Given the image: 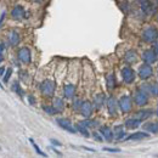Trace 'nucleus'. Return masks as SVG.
I'll return each mask as SVG.
<instances>
[{
  "label": "nucleus",
  "instance_id": "obj_1",
  "mask_svg": "<svg viewBox=\"0 0 158 158\" xmlns=\"http://www.w3.org/2000/svg\"><path fill=\"white\" fill-rule=\"evenodd\" d=\"M39 89H40V93L43 96L52 97L55 94V90H56V84L54 80H51V79H45V80L42 82Z\"/></svg>",
  "mask_w": 158,
  "mask_h": 158
},
{
  "label": "nucleus",
  "instance_id": "obj_2",
  "mask_svg": "<svg viewBox=\"0 0 158 158\" xmlns=\"http://www.w3.org/2000/svg\"><path fill=\"white\" fill-rule=\"evenodd\" d=\"M141 39L145 42V43H148V44H153L156 40H158V31L156 27H146L143 31H142V34H141Z\"/></svg>",
  "mask_w": 158,
  "mask_h": 158
},
{
  "label": "nucleus",
  "instance_id": "obj_3",
  "mask_svg": "<svg viewBox=\"0 0 158 158\" xmlns=\"http://www.w3.org/2000/svg\"><path fill=\"white\" fill-rule=\"evenodd\" d=\"M118 108L121 110L122 113H129L133 108V99L129 95H123L118 100Z\"/></svg>",
  "mask_w": 158,
  "mask_h": 158
},
{
  "label": "nucleus",
  "instance_id": "obj_4",
  "mask_svg": "<svg viewBox=\"0 0 158 158\" xmlns=\"http://www.w3.org/2000/svg\"><path fill=\"white\" fill-rule=\"evenodd\" d=\"M138 74L140 77V79H142V80H148V79L153 75V68H152V66L150 63L143 62V64H141L140 67H139Z\"/></svg>",
  "mask_w": 158,
  "mask_h": 158
},
{
  "label": "nucleus",
  "instance_id": "obj_5",
  "mask_svg": "<svg viewBox=\"0 0 158 158\" xmlns=\"http://www.w3.org/2000/svg\"><path fill=\"white\" fill-rule=\"evenodd\" d=\"M150 101V96L147 93H145V91L138 89L135 93H134V102L135 105H138V106L142 107V106H146V105Z\"/></svg>",
  "mask_w": 158,
  "mask_h": 158
},
{
  "label": "nucleus",
  "instance_id": "obj_6",
  "mask_svg": "<svg viewBox=\"0 0 158 158\" xmlns=\"http://www.w3.org/2000/svg\"><path fill=\"white\" fill-rule=\"evenodd\" d=\"M122 78L125 84H131V83H134L136 78V72L130 66H125V67L122 68Z\"/></svg>",
  "mask_w": 158,
  "mask_h": 158
},
{
  "label": "nucleus",
  "instance_id": "obj_7",
  "mask_svg": "<svg viewBox=\"0 0 158 158\" xmlns=\"http://www.w3.org/2000/svg\"><path fill=\"white\" fill-rule=\"evenodd\" d=\"M17 57H18L20 62H22L24 64L31 63V61H32V51H31V49L27 48V46L21 48L18 50V52H17Z\"/></svg>",
  "mask_w": 158,
  "mask_h": 158
},
{
  "label": "nucleus",
  "instance_id": "obj_8",
  "mask_svg": "<svg viewBox=\"0 0 158 158\" xmlns=\"http://www.w3.org/2000/svg\"><path fill=\"white\" fill-rule=\"evenodd\" d=\"M135 1L139 4L140 6V10L142 12H145V15L146 16H151L152 14H154L156 10L151 3V0H135Z\"/></svg>",
  "mask_w": 158,
  "mask_h": 158
},
{
  "label": "nucleus",
  "instance_id": "obj_9",
  "mask_svg": "<svg viewBox=\"0 0 158 158\" xmlns=\"http://www.w3.org/2000/svg\"><path fill=\"white\" fill-rule=\"evenodd\" d=\"M56 123H57V125H59L60 128H62L63 130L68 131V133H71V134H77V133H78L77 129H75V127L72 125L71 121L67 119V118H57V119H56Z\"/></svg>",
  "mask_w": 158,
  "mask_h": 158
},
{
  "label": "nucleus",
  "instance_id": "obj_10",
  "mask_svg": "<svg viewBox=\"0 0 158 158\" xmlns=\"http://www.w3.org/2000/svg\"><path fill=\"white\" fill-rule=\"evenodd\" d=\"M141 59L143 62H146V63H150V64H153L158 61V55L154 52L153 49H147V50H145L142 52V55H141Z\"/></svg>",
  "mask_w": 158,
  "mask_h": 158
},
{
  "label": "nucleus",
  "instance_id": "obj_11",
  "mask_svg": "<svg viewBox=\"0 0 158 158\" xmlns=\"http://www.w3.org/2000/svg\"><path fill=\"white\" fill-rule=\"evenodd\" d=\"M106 105H107V111L110 113V116L114 117L117 116V112H118V100L114 97V96H110L106 101Z\"/></svg>",
  "mask_w": 158,
  "mask_h": 158
},
{
  "label": "nucleus",
  "instance_id": "obj_12",
  "mask_svg": "<svg viewBox=\"0 0 158 158\" xmlns=\"http://www.w3.org/2000/svg\"><path fill=\"white\" fill-rule=\"evenodd\" d=\"M93 111H94V106L90 101H83L82 102V106H80L79 112H80V114L84 118H90L91 114H93Z\"/></svg>",
  "mask_w": 158,
  "mask_h": 158
},
{
  "label": "nucleus",
  "instance_id": "obj_13",
  "mask_svg": "<svg viewBox=\"0 0 158 158\" xmlns=\"http://www.w3.org/2000/svg\"><path fill=\"white\" fill-rule=\"evenodd\" d=\"M63 96L67 100H72L75 96V85L72 83H67L63 85Z\"/></svg>",
  "mask_w": 158,
  "mask_h": 158
},
{
  "label": "nucleus",
  "instance_id": "obj_14",
  "mask_svg": "<svg viewBox=\"0 0 158 158\" xmlns=\"http://www.w3.org/2000/svg\"><path fill=\"white\" fill-rule=\"evenodd\" d=\"M100 134L102 135V138H103V140H106V141H108V142H111L113 139H114V136H113V129H111L110 127H107V125H102V127H100Z\"/></svg>",
  "mask_w": 158,
  "mask_h": 158
},
{
  "label": "nucleus",
  "instance_id": "obj_15",
  "mask_svg": "<svg viewBox=\"0 0 158 158\" xmlns=\"http://www.w3.org/2000/svg\"><path fill=\"white\" fill-rule=\"evenodd\" d=\"M150 138V133H147V131H136V133H133V134H130L129 136H125V141L128 140H134V141H139V140H143V139H147Z\"/></svg>",
  "mask_w": 158,
  "mask_h": 158
},
{
  "label": "nucleus",
  "instance_id": "obj_16",
  "mask_svg": "<svg viewBox=\"0 0 158 158\" xmlns=\"http://www.w3.org/2000/svg\"><path fill=\"white\" fill-rule=\"evenodd\" d=\"M139 59V55H138V52L135 50H128L125 52V55H124V61L127 64H133L138 61Z\"/></svg>",
  "mask_w": 158,
  "mask_h": 158
},
{
  "label": "nucleus",
  "instance_id": "obj_17",
  "mask_svg": "<svg viewBox=\"0 0 158 158\" xmlns=\"http://www.w3.org/2000/svg\"><path fill=\"white\" fill-rule=\"evenodd\" d=\"M125 128L127 129H130V130H134V129H138L140 125H141V121L136 117H133V118H128L124 123Z\"/></svg>",
  "mask_w": 158,
  "mask_h": 158
},
{
  "label": "nucleus",
  "instance_id": "obj_18",
  "mask_svg": "<svg viewBox=\"0 0 158 158\" xmlns=\"http://www.w3.org/2000/svg\"><path fill=\"white\" fill-rule=\"evenodd\" d=\"M105 102H106V96L100 93V94H96V95L94 96L93 106H94L95 110H100V108L103 106V105H105Z\"/></svg>",
  "mask_w": 158,
  "mask_h": 158
},
{
  "label": "nucleus",
  "instance_id": "obj_19",
  "mask_svg": "<svg viewBox=\"0 0 158 158\" xmlns=\"http://www.w3.org/2000/svg\"><path fill=\"white\" fill-rule=\"evenodd\" d=\"M24 15H26V11H24L23 6H21V5L15 6L11 11V16L14 20H22L24 17Z\"/></svg>",
  "mask_w": 158,
  "mask_h": 158
},
{
  "label": "nucleus",
  "instance_id": "obj_20",
  "mask_svg": "<svg viewBox=\"0 0 158 158\" xmlns=\"http://www.w3.org/2000/svg\"><path fill=\"white\" fill-rule=\"evenodd\" d=\"M113 136L116 140H124L127 136V133L124 131V127L123 125H116L113 128Z\"/></svg>",
  "mask_w": 158,
  "mask_h": 158
},
{
  "label": "nucleus",
  "instance_id": "obj_21",
  "mask_svg": "<svg viewBox=\"0 0 158 158\" xmlns=\"http://www.w3.org/2000/svg\"><path fill=\"white\" fill-rule=\"evenodd\" d=\"M152 116H153V110H140L136 112V118H139L141 122L147 121Z\"/></svg>",
  "mask_w": 158,
  "mask_h": 158
},
{
  "label": "nucleus",
  "instance_id": "obj_22",
  "mask_svg": "<svg viewBox=\"0 0 158 158\" xmlns=\"http://www.w3.org/2000/svg\"><path fill=\"white\" fill-rule=\"evenodd\" d=\"M143 130L150 134H158V122H148L143 124Z\"/></svg>",
  "mask_w": 158,
  "mask_h": 158
},
{
  "label": "nucleus",
  "instance_id": "obj_23",
  "mask_svg": "<svg viewBox=\"0 0 158 158\" xmlns=\"http://www.w3.org/2000/svg\"><path fill=\"white\" fill-rule=\"evenodd\" d=\"M20 42H21V35L16 31L11 32L10 35H9V44L11 46H17L20 44Z\"/></svg>",
  "mask_w": 158,
  "mask_h": 158
},
{
  "label": "nucleus",
  "instance_id": "obj_24",
  "mask_svg": "<svg viewBox=\"0 0 158 158\" xmlns=\"http://www.w3.org/2000/svg\"><path fill=\"white\" fill-rule=\"evenodd\" d=\"M116 84H117V82H116V75L113 73H108L106 75V85H107V89L108 90H113L116 88Z\"/></svg>",
  "mask_w": 158,
  "mask_h": 158
},
{
  "label": "nucleus",
  "instance_id": "obj_25",
  "mask_svg": "<svg viewBox=\"0 0 158 158\" xmlns=\"http://www.w3.org/2000/svg\"><path fill=\"white\" fill-rule=\"evenodd\" d=\"M52 106H54V107L59 111V113L62 112V111L64 110V101H63V99H61V97H55L54 101H52Z\"/></svg>",
  "mask_w": 158,
  "mask_h": 158
},
{
  "label": "nucleus",
  "instance_id": "obj_26",
  "mask_svg": "<svg viewBox=\"0 0 158 158\" xmlns=\"http://www.w3.org/2000/svg\"><path fill=\"white\" fill-rule=\"evenodd\" d=\"M75 129H77L78 133H80L84 138H90V136H91V134L89 133L88 128L84 127V125H82V124H77V125H75Z\"/></svg>",
  "mask_w": 158,
  "mask_h": 158
},
{
  "label": "nucleus",
  "instance_id": "obj_27",
  "mask_svg": "<svg viewBox=\"0 0 158 158\" xmlns=\"http://www.w3.org/2000/svg\"><path fill=\"white\" fill-rule=\"evenodd\" d=\"M43 110H44V112L48 113L49 116H55V114L59 113V111H57L54 106H52V105H51V106H43Z\"/></svg>",
  "mask_w": 158,
  "mask_h": 158
},
{
  "label": "nucleus",
  "instance_id": "obj_28",
  "mask_svg": "<svg viewBox=\"0 0 158 158\" xmlns=\"http://www.w3.org/2000/svg\"><path fill=\"white\" fill-rule=\"evenodd\" d=\"M29 142L32 143V146H33V148L35 150V152H37V153H38L39 156H42V157H48V154H46V153H44V152H43V151L40 150V147H39V146H38V145L35 143V141H34L33 139H29Z\"/></svg>",
  "mask_w": 158,
  "mask_h": 158
},
{
  "label": "nucleus",
  "instance_id": "obj_29",
  "mask_svg": "<svg viewBox=\"0 0 158 158\" xmlns=\"http://www.w3.org/2000/svg\"><path fill=\"white\" fill-rule=\"evenodd\" d=\"M11 89H12V91H14V93H16L17 95L23 96V90H22V88H21V85H20L18 82H15L14 85L11 86Z\"/></svg>",
  "mask_w": 158,
  "mask_h": 158
},
{
  "label": "nucleus",
  "instance_id": "obj_30",
  "mask_svg": "<svg viewBox=\"0 0 158 158\" xmlns=\"http://www.w3.org/2000/svg\"><path fill=\"white\" fill-rule=\"evenodd\" d=\"M82 100L80 99H75L74 101H73V103H72V108H73V111H75V112H79V110H80V106H82Z\"/></svg>",
  "mask_w": 158,
  "mask_h": 158
},
{
  "label": "nucleus",
  "instance_id": "obj_31",
  "mask_svg": "<svg viewBox=\"0 0 158 158\" xmlns=\"http://www.w3.org/2000/svg\"><path fill=\"white\" fill-rule=\"evenodd\" d=\"M150 95L158 97V83L151 84V89H150Z\"/></svg>",
  "mask_w": 158,
  "mask_h": 158
},
{
  "label": "nucleus",
  "instance_id": "obj_32",
  "mask_svg": "<svg viewBox=\"0 0 158 158\" xmlns=\"http://www.w3.org/2000/svg\"><path fill=\"white\" fill-rule=\"evenodd\" d=\"M138 89H140V90H142V91H145V93H147L148 95H150V89H151V84L150 83H142Z\"/></svg>",
  "mask_w": 158,
  "mask_h": 158
},
{
  "label": "nucleus",
  "instance_id": "obj_33",
  "mask_svg": "<svg viewBox=\"0 0 158 158\" xmlns=\"http://www.w3.org/2000/svg\"><path fill=\"white\" fill-rule=\"evenodd\" d=\"M121 9L125 12V14H129V12L131 11V6H130V4L128 3V1H124V3H122L121 4Z\"/></svg>",
  "mask_w": 158,
  "mask_h": 158
},
{
  "label": "nucleus",
  "instance_id": "obj_34",
  "mask_svg": "<svg viewBox=\"0 0 158 158\" xmlns=\"http://www.w3.org/2000/svg\"><path fill=\"white\" fill-rule=\"evenodd\" d=\"M11 74H12V69H11V68H7V69L5 71V74L3 75V77H4V83H7V82H9V79L11 78Z\"/></svg>",
  "mask_w": 158,
  "mask_h": 158
},
{
  "label": "nucleus",
  "instance_id": "obj_35",
  "mask_svg": "<svg viewBox=\"0 0 158 158\" xmlns=\"http://www.w3.org/2000/svg\"><path fill=\"white\" fill-rule=\"evenodd\" d=\"M91 136H93L96 141H99V142H101L102 140H103V138H102V135L100 134V131H94L93 134H91Z\"/></svg>",
  "mask_w": 158,
  "mask_h": 158
},
{
  "label": "nucleus",
  "instance_id": "obj_36",
  "mask_svg": "<svg viewBox=\"0 0 158 158\" xmlns=\"http://www.w3.org/2000/svg\"><path fill=\"white\" fill-rule=\"evenodd\" d=\"M103 151L111 152V153H118L121 152V148H113V147H103Z\"/></svg>",
  "mask_w": 158,
  "mask_h": 158
},
{
  "label": "nucleus",
  "instance_id": "obj_37",
  "mask_svg": "<svg viewBox=\"0 0 158 158\" xmlns=\"http://www.w3.org/2000/svg\"><path fill=\"white\" fill-rule=\"evenodd\" d=\"M4 50H5V45L0 44V63L4 61Z\"/></svg>",
  "mask_w": 158,
  "mask_h": 158
},
{
  "label": "nucleus",
  "instance_id": "obj_38",
  "mask_svg": "<svg viewBox=\"0 0 158 158\" xmlns=\"http://www.w3.org/2000/svg\"><path fill=\"white\" fill-rule=\"evenodd\" d=\"M50 142H51L52 145H54V146H62V142H60V141L56 140V139H51Z\"/></svg>",
  "mask_w": 158,
  "mask_h": 158
},
{
  "label": "nucleus",
  "instance_id": "obj_39",
  "mask_svg": "<svg viewBox=\"0 0 158 158\" xmlns=\"http://www.w3.org/2000/svg\"><path fill=\"white\" fill-rule=\"evenodd\" d=\"M5 17H6V12L4 11L1 15H0V27H1V24H3V22H4V20H5Z\"/></svg>",
  "mask_w": 158,
  "mask_h": 158
},
{
  "label": "nucleus",
  "instance_id": "obj_40",
  "mask_svg": "<svg viewBox=\"0 0 158 158\" xmlns=\"http://www.w3.org/2000/svg\"><path fill=\"white\" fill-rule=\"evenodd\" d=\"M152 49L154 50V52H156V54L158 55V40H156V42L153 43V46H152Z\"/></svg>",
  "mask_w": 158,
  "mask_h": 158
},
{
  "label": "nucleus",
  "instance_id": "obj_41",
  "mask_svg": "<svg viewBox=\"0 0 158 158\" xmlns=\"http://www.w3.org/2000/svg\"><path fill=\"white\" fill-rule=\"evenodd\" d=\"M28 101H29V105H32V106H33V105H35V99L32 95L28 96Z\"/></svg>",
  "mask_w": 158,
  "mask_h": 158
},
{
  "label": "nucleus",
  "instance_id": "obj_42",
  "mask_svg": "<svg viewBox=\"0 0 158 158\" xmlns=\"http://www.w3.org/2000/svg\"><path fill=\"white\" fill-rule=\"evenodd\" d=\"M5 73V68L4 67H0V77H3Z\"/></svg>",
  "mask_w": 158,
  "mask_h": 158
},
{
  "label": "nucleus",
  "instance_id": "obj_43",
  "mask_svg": "<svg viewBox=\"0 0 158 158\" xmlns=\"http://www.w3.org/2000/svg\"><path fill=\"white\" fill-rule=\"evenodd\" d=\"M52 150H54V152H55V153H57L59 156H62V153H61L59 150H56V148H54V147H52Z\"/></svg>",
  "mask_w": 158,
  "mask_h": 158
},
{
  "label": "nucleus",
  "instance_id": "obj_44",
  "mask_svg": "<svg viewBox=\"0 0 158 158\" xmlns=\"http://www.w3.org/2000/svg\"><path fill=\"white\" fill-rule=\"evenodd\" d=\"M83 148H85L86 151H90V152H95V150H94V148H90V147H83Z\"/></svg>",
  "mask_w": 158,
  "mask_h": 158
},
{
  "label": "nucleus",
  "instance_id": "obj_45",
  "mask_svg": "<svg viewBox=\"0 0 158 158\" xmlns=\"http://www.w3.org/2000/svg\"><path fill=\"white\" fill-rule=\"evenodd\" d=\"M156 116L158 117V105H157V110H156Z\"/></svg>",
  "mask_w": 158,
  "mask_h": 158
},
{
  "label": "nucleus",
  "instance_id": "obj_46",
  "mask_svg": "<svg viewBox=\"0 0 158 158\" xmlns=\"http://www.w3.org/2000/svg\"><path fill=\"white\" fill-rule=\"evenodd\" d=\"M156 20H157V22H158V12L156 14Z\"/></svg>",
  "mask_w": 158,
  "mask_h": 158
},
{
  "label": "nucleus",
  "instance_id": "obj_47",
  "mask_svg": "<svg viewBox=\"0 0 158 158\" xmlns=\"http://www.w3.org/2000/svg\"><path fill=\"white\" fill-rule=\"evenodd\" d=\"M156 3H157V4H158V0H156Z\"/></svg>",
  "mask_w": 158,
  "mask_h": 158
},
{
  "label": "nucleus",
  "instance_id": "obj_48",
  "mask_svg": "<svg viewBox=\"0 0 158 158\" xmlns=\"http://www.w3.org/2000/svg\"><path fill=\"white\" fill-rule=\"evenodd\" d=\"M0 151H1V147H0Z\"/></svg>",
  "mask_w": 158,
  "mask_h": 158
},
{
  "label": "nucleus",
  "instance_id": "obj_49",
  "mask_svg": "<svg viewBox=\"0 0 158 158\" xmlns=\"http://www.w3.org/2000/svg\"><path fill=\"white\" fill-rule=\"evenodd\" d=\"M157 77H158V73H157Z\"/></svg>",
  "mask_w": 158,
  "mask_h": 158
},
{
  "label": "nucleus",
  "instance_id": "obj_50",
  "mask_svg": "<svg viewBox=\"0 0 158 158\" xmlns=\"http://www.w3.org/2000/svg\"><path fill=\"white\" fill-rule=\"evenodd\" d=\"M157 62H158V61H157Z\"/></svg>",
  "mask_w": 158,
  "mask_h": 158
}]
</instances>
